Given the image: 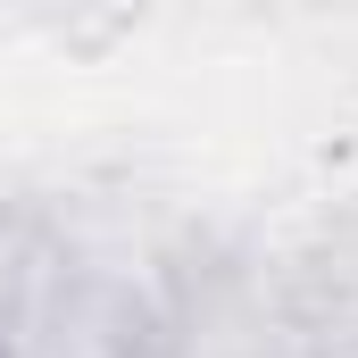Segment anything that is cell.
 I'll list each match as a JSON object with an SVG mask.
<instances>
[{
	"label": "cell",
	"mask_w": 358,
	"mask_h": 358,
	"mask_svg": "<svg viewBox=\"0 0 358 358\" xmlns=\"http://www.w3.org/2000/svg\"><path fill=\"white\" fill-rule=\"evenodd\" d=\"M183 242L50 200H0V358H134L159 334Z\"/></svg>",
	"instance_id": "1"
},
{
	"label": "cell",
	"mask_w": 358,
	"mask_h": 358,
	"mask_svg": "<svg viewBox=\"0 0 358 358\" xmlns=\"http://www.w3.org/2000/svg\"><path fill=\"white\" fill-rule=\"evenodd\" d=\"M150 342L167 358H317L292 267H259L242 250H183Z\"/></svg>",
	"instance_id": "2"
},
{
	"label": "cell",
	"mask_w": 358,
	"mask_h": 358,
	"mask_svg": "<svg viewBox=\"0 0 358 358\" xmlns=\"http://www.w3.org/2000/svg\"><path fill=\"white\" fill-rule=\"evenodd\" d=\"M292 292L317 358H358V217H342L308 259H292Z\"/></svg>",
	"instance_id": "3"
},
{
	"label": "cell",
	"mask_w": 358,
	"mask_h": 358,
	"mask_svg": "<svg viewBox=\"0 0 358 358\" xmlns=\"http://www.w3.org/2000/svg\"><path fill=\"white\" fill-rule=\"evenodd\" d=\"M134 358H167V350H159V342H142V350H134Z\"/></svg>",
	"instance_id": "4"
}]
</instances>
